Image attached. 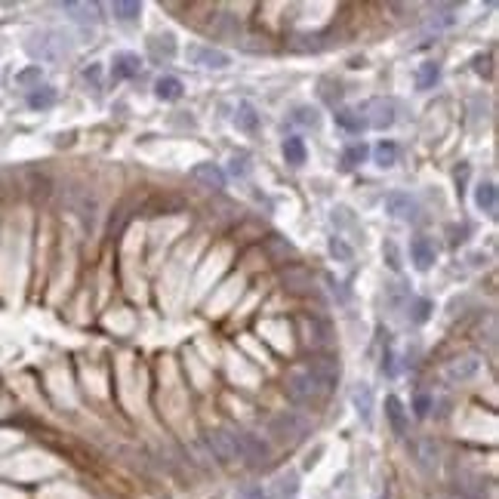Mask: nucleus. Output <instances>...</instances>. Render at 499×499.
Masks as SVG:
<instances>
[{"mask_svg":"<svg viewBox=\"0 0 499 499\" xmlns=\"http://www.w3.org/2000/svg\"><path fill=\"white\" fill-rule=\"evenodd\" d=\"M283 388H287V398L296 400V404H318V400H324L333 391L327 379H321L318 373H311V370H293Z\"/></svg>","mask_w":499,"mask_h":499,"instance_id":"f257e3e1","label":"nucleus"},{"mask_svg":"<svg viewBox=\"0 0 499 499\" xmlns=\"http://www.w3.org/2000/svg\"><path fill=\"white\" fill-rule=\"evenodd\" d=\"M28 53L44 59V62H59V59H65L71 53V46H68V37L59 31H37L28 41Z\"/></svg>","mask_w":499,"mask_h":499,"instance_id":"f03ea898","label":"nucleus"},{"mask_svg":"<svg viewBox=\"0 0 499 499\" xmlns=\"http://www.w3.org/2000/svg\"><path fill=\"white\" fill-rule=\"evenodd\" d=\"M268 432L275 435L278 441H283V444H296V441H302V438H308L311 423L306 416L293 413V410H283V413H278L275 419H271Z\"/></svg>","mask_w":499,"mask_h":499,"instance_id":"7ed1b4c3","label":"nucleus"},{"mask_svg":"<svg viewBox=\"0 0 499 499\" xmlns=\"http://www.w3.org/2000/svg\"><path fill=\"white\" fill-rule=\"evenodd\" d=\"M207 447L219 463H234V459H241V432L216 428V432L207 435Z\"/></svg>","mask_w":499,"mask_h":499,"instance_id":"20e7f679","label":"nucleus"},{"mask_svg":"<svg viewBox=\"0 0 499 499\" xmlns=\"http://www.w3.org/2000/svg\"><path fill=\"white\" fill-rule=\"evenodd\" d=\"M364 111L370 114L364 121H367V126H373V130H388V126L395 124V102L391 99H370Z\"/></svg>","mask_w":499,"mask_h":499,"instance_id":"39448f33","label":"nucleus"},{"mask_svg":"<svg viewBox=\"0 0 499 499\" xmlns=\"http://www.w3.org/2000/svg\"><path fill=\"white\" fill-rule=\"evenodd\" d=\"M241 459H243V463H250V465H262L268 459V444L262 441V438H256V435L241 432Z\"/></svg>","mask_w":499,"mask_h":499,"instance_id":"423d86ee","label":"nucleus"},{"mask_svg":"<svg viewBox=\"0 0 499 499\" xmlns=\"http://www.w3.org/2000/svg\"><path fill=\"white\" fill-rule=\"evenodd\" d=\"M188 59L201 68H228L231 65L228 53L213 50V46H188Z\"/></svg>","mask_w":499,"mask_h":499,"instance_id":"0eeeda50","label":"nucleus"},{"mask_svg":"<svg viewBox=\"0 0 499 499\" xmlns=\"http://www.w3.org/2000/svg\"><path fill=\"white\" fill-rule=\"evenodd\" d=\"M385 213L395 219H416V201L404 191H391L385 194Z\"/></svg>","mask_w":499,"mask_h":499,"instance_id":"6e6552de","label":"nucleus"},{"mask_svg":"<svg viewBox=\"0 0 499 499\" xmlns=\"http://www.w3.org/2000/svg\"><path fill=\"white\" fill-rule=\"evenodd\" d=\"M139 68H142V59L136 56V53H117L114 56V62H111V81H130V77L139 74Z\"/></svg>","mask_w":499,"mask_h":499,"instance_id":"1a4fd4ad","label":"nucleus"},{"mask_svg":"<svg viewBox=\"0 0 499 499\" xmlns=\"http://www.w3.org/2000/svg\"><path fill=\"white\" fill-rule=\"evenodd\" d=\"M410 259H413V266L419 268V271H428L435 266V243L428 241V238H413L410 241Z\"/></svg>","mask_w":499,"mask_h":499,"instance_id":"9d476101","label":"nucleus"},{"mask_svg":"<svg viewBox=\"0 0 499 499\" xmlns=\"http://www.w3.org/2000/svg\"><path fill=\"white\" fill-rule=\"evenodd\" d=\"M191 179L201 182V185H207V188H213V191L225 188V173L219 170L216 163H198V166H191Z\"/></svg>","mask_w":499,"mask_h":499,"instance_id":"9b49d317","label":"nucleus"},{"mask_svg":"<svg viewBox=\"0 0 499 499\" xmlns=\"http://www.w3.org/2000/svg\"><path fill=\"white\" fill-rule=\"evenodd\" d=\"M351 404H355L358 416L364 419V423H370V416H373V388H370L367 383H361L355 391H351Z\"/></svg>","mask_w":499,"mask_h":499,"instance_id":"f8f14e48","label":"nucleus"},{"mask_svg":"<svg viewBox=\"0 0 499 499\" xmlns=\"http://www.w3.org/2000/svg\"><path fill=\"white\" fill-rule=\"evenodd\" d=\"M385 416H388V423H391V432L404 438V432H407V416H404V404H400V398H395V395L385 398Z\"/></svg>","mask_w":499,"mask_h":499,"instance_id":"ddd939ff","label":"nucleus"},{"mask_svg":"<svg viewBox=\"0 0 499 499\" xmlns=\"http://www.w3.org/2000/svg\"><path fill=\"white\" fill-rule=\"evenodd\" d=\"M182 81L179 77H161L158 84H154V93H158V99H163V102H176V99H182Z\"/></svg>","mask_w":499,"mask_h":499,"instance_id":"4468645a","label":"nucleus"},{"mask_svg":"<svg viewBox=\"0 0 499 499\" xmlns=\"http://www.w3.org/2000/svg\"><path fill=\"white\" fill-rule=\"evenodd\" d=\"M234 124H238V130L243 133H253L259 126V111L253 102H241L238 105V114H234Z\"/></svg>","mask_w":499,"mask_h":499,"instance_id":"2eb2a0df","label":"nucleus"},{"mask_svg":"<svg viewBox=\"0 0 499 499\" xmlns=\"http://www.w3.org/2000/svg\"><path fill=\"white\" fill-rule=\"evenodd\" d=\"M441 81V65L438 62H423L416 68V90H432Z\"/></svg>","mask_w":499,"mask_h":499,"instance_id":"dca6fc26","label":"nucleus"},{"mask_svg":"<svg viewBox=\"0 0 499 499\" xmlns=\"http://www.w3.org/2000/svg\"><path fill=\"white\" fill-rule=\"evenodd\" d=\"M283 158H287V163H293V166L306 163L308 151H306V142H302V136H287V139H283Z\"/></svg>","mask_w":499,"mask_h":499,"instance_id":"f3484780","label":"nucleus"},{"mask_svg":"<svg viewBox=\"0 0 499 499\" xmlns=\"http://www.w3.org/2000/svg\"><path fill=\"white\" fill-rule=\"evenodd\" d=\"M28 105H31V109L34 111H44V109H53V105H56V90H53V86H41V84H37L34 86V90L31 93H28Z\"/></svg>","mask_w":499,"mask_h":499,"instance_id":"a211bd4d","label":"nucleus"},{"mask_svg":"<svg viewBox=\"0 0 499 499\" xmlns=\"http://www.w3.org/2000/svg\"><path fill=\"white\" fill-rule=\"evenodd\" d=\"M478 370H481V361H478V358H463V361H453V364L447 367V376L463 383V379H472Z\"/></svg>","mask_w":499,"mask_h":499,"instance_id":"6ab92c4d","label":"nucleus"},{"mask_svg":"<svg viewBox=\"0 0 499 499\" xmlns=\"http://www.w3.org/2000/svg\"><path fill=\"white\" fill-rule=\"evenodd\" d=\"M336 126H342V130H348V133H361L367 126V121H364V114L355 111V109H339L336 111Z\"/></svg>","mask_w":499,"mask_h":499,"instance_id":"aec40b11","label":"nucleus"},{"mask_svg":"<svg viewBox=\"0 0 499 499\" xmlns=\"http://www.w3.org/2000/svg\"><path fill=\"white\" fill-rule=\"evenodd\" d=\"M475 203H478V210H484V213H493L496 210V185L493 182H481L475 188Z\"/></svg>","mask_w":499,"mask_h":499,"instance_id":"412c9836","label":"nucleus"},{"mask_svg":"<svg viewBox=\"0 0 499 499\" xmlns=\"http://www.w3.org/2000/svg\"><path fill=\"white\" fill-rule=\"evenodd\" d=\"M367 154H370V148L364 142H355V145H348L346 151H342V170H355V166H361L367 161Z\"/></svg>","mask_w":499,"mask_h":499,"instance_id":"4be33fe9","label":"nucleus"},{"mask_svg":"<svg viewBox=\"0 0 499 499\" xmlns=\"http://www.w3.org/2000/svg\"><path fill=\"white\" fill-rule=\"evenodd\" d=\"M111 13L121 22H133V19L142 16V4H136V0H117V4H111Z\"/></svg>","mask_w":499,"mask_h":499,"instance_id":"5701e85b","label":"nucleus"},{"mask_svg":"<svg viewBox=\"0 0 499 499\" xmlns=\"http://www.w3.org/2000/svg\"><path fill=\"white\" fill-rule=\"evenodd\" d=\"M450 13H456V6L453 4H438L432 9V28L435 31H441V28H450L456 22V16H450Z\"/></svg>","mask_w":499,"mask_h":499,"instance_id":"b1692460","label":"nucleus"},{"mask_svg":"<svg viewBox=\"0 0 499 499\" xmlns=\"http://www.w3.org/2000/svg\"><path fill=\"white\" fill-rule=\"evenodd\" d=\"M373 158H376V163L379 166H395L398 163V145L395 142H388V139H383L373 148Z\"/></svg>","mask_w":499,"mask_h":499,"instance_id":"393cba45","label":"nucleus"},{"mask_svg":"<svg viewBox=\"0 0 499 499\" xmlns=\"http://www.w3.org/2000/svg\"><path fill=\"white\" fill-rule=\"evenodd\" d=\"M148 50H151L154 59H173V53H176L173 34H163V37H154V41H148Z\"/></svg>","mask_w":499,"mask_h":499,"instance_id":"a878e982","label":"nucleus"},{"mask_svg":"<svg viewBox=\"0 0 499 499\" xmlns=\"http://www.w3.org/2000/svg\"><path fill=\"white\" fill-rule=\"evenodd\" d=\"M275 490H278V499H290V496H296V490H299V478H296V472L278 475Z\"/></svg>","mask_w":499,"mask_h":499,"instance_id":"bb28decb","label":"nucleus"},{"mask_svg":"<svg viewBox=\"0 0 499 499\" xmlns=\"http://www.w3.org/2000/svg\"><path fill=\"white\" fill-rule=\"evenodd\" d=\"M416 459L423 468H435L438 465V444L435 441H419L416 444Z\"/></svg>","mask_w":499,"mask_h":499,"instance_id":"cd10ccee","label":"nucleus"},{"mask_svg":"<svg viewBox=\"0 0 499 499\" xmlns=\"http://www.w3.org/2000/svg\"><path fill=\"white\" fill-rule=\"evenodd\" d=\"M293 124H299V126H321V114H318V109H311V105H299V109L293 111Z\"/></svg>","mask_w":499,"mask_h":499,"instance_id":"c85d7f7f","label":"nucleus"},{"mask_svg":"<svg viewBox=\"0 0 499 499\" xmlns=\"http://www.w3.org/2000/svg\"><path fill=\"white\" fill-rule=\"evenodd\" d=\"M330 253L336 256L339 262H348L351 259V247L342 238H330Z\"/></svg>","mask_w":499,"mask_h":499,"instance_id":"c756f323","label":"nucleus"},{"mask_svg":"<svg viewBox=\"0 0 499 499\" xmlns=\"http://www.w3.org/2000/svg\"><path fill=\"white\" fill-rule=\"evenodd\" d=\"M428 315H432V302H428V299H419L416 306H413V321H416V324H425Z\"/></svg>","mask_w":499,"mask_h":499,"instance_id":"7c9ffc66","label":"nucleus"},{"mask_svg":"<svg viewBox=\"0 0 499 499\" xmlns=\"http://www.w3.org/2000/svg\"><path fill=\"white\" fill-rule=\"evenodd\" d=\"M432 404H435V400L428 398V395H416V400H413V413H416L419 419H425L428 410H432Z\"/></svg>","mask_w":499,"mask_h":499,"instance_id":"2f4dec72","label":"nucleus"},{"mask_svg":"<svg viewBox=\"0 0 499 499\" xmlns=\"http://www.w3.org/2000/svg\"><path fill=\"white\" fill-rule=\"evenodd\" d=\"M247 154H234V158H231V173L234 176H247V170H250V166H247Z\"/></svg>","mask_w":499,"mask_h":499,"instance_id":"473e14b6","label":"nucleus"},{"mask_svg":"<svg viewBox=\"0 0 499 499\" xmlns=\"http://www.w3.org/2000/svg\"><path fill=\"white\" fill-rule=\"evenodd\" d=\"M385 253H388V268L391 271H400V256H398V247H395V243H385Z\"/></svg>","mask_w":499,"mask_h":499,"instance_id":"72a5a7b5","label":"nucleus"},{"mask_svg":"<svg viewBox=\"0 0 499 499\" xmlns=\"http://www.w3.org/2000/svg\"><path fill=\"white\" fill-rule=\"evenodd\" d=\"M238 499H268V496H266L262 487H243V490L238 493Z\"/></svg>","mask_w":499,"mask_h":499,"instance_id":"f704fd0d","label":"nucleus"},{"mask_svg":"<svg viewBox=\"0 0 499 499\" xmlns=\"http://www.w3.org/2000/svg\"><path fill=\"white\" fill-rule=\"evenodd\" d=\"M383 373L385 376H395L398 373V370H395V355H391V351H385V355H383Z\"/></svg>","mask_w":499,"mask_h":499,"instance_id":"c9c22d12","label":"nucleus"},{"mask_svg":"<svg viewBox=\"0 0 499 499\" xmlns=\"http://www.w3.org/2000/svg\"><path fill=\"white\" fill-rule=\"evenodd\" d=\"M37 77H41V68H31V71H25V74H19V81H37Z\"/></svg>","mask_w":499,"mask_h":499,"instance_id":"e433bc0d","label":"nucleus"}]
</instances>
